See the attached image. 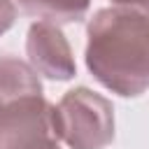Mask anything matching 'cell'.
Wrapping results in <instances>:
<instances>
[{"mask_svg": "<svg viewBox=\"0 0 149 149\" xmlns=\"http://www.w3.org/2000/svg\"><path fill=\"white\" fill-rule=\"evenodd\" d=\"M116 5H149V0H112Z\"/></svg>", "mask_w": 149, "mask_h": 149, "instance_id": "ba28073f", "label": "cell"}, {"mask_svg": "<svg viewBox=\"0 0 149 149\" xmlns=\"http://www.w3.org/2000/svg\"><path fill=\"white\" fill-rule=\"evenodd\" d=\"M51 133L70 149H105L114 140V107L112 102L86 88L68 91L49 112Z\"/></svg>", "mask_w": 149, "mask_h": 149, "instance_id": "3957f363", "label": "cell"}, {"mask_svg": "<svg viewBox=\"0 0 149 149\" xmlns=\"http://www.w3.org/2000/svg\"><path fill=\"white\" fill-rule=\"evenodd\" d=\"M26 54L30 68L54 81H70L77 74L72 49L63 30L51 21H35L26 35Z\"/></svg>", "mask_w": 149, "mask_h": 149, "instance_id": "277c9868", "label": "cell"}, {"mask_svg": "<svg viewBox=\"0 0 149 149\" xmlns=\"http://www.w3.org/2000/svg\"><path fill=\"white\" fill-rule=\"evenodd\" d=\"M5 149H61L54 133H30L21 137H12L5 142Z\"/></svg>", "mask_w": 149, "mask_h": 149, "instance_id": "8992f818", "label": "cell"}, {"mask_svg": "<svg viewBox=\"0 0 149 149\" xmlns=\"http://www.w3.org/2000/svg\"><path fill=\"white\" fill-rule=\"evenodd\" d=\"M0 149H5V140H2V135H0Z\"/></svg>", "mask_w": 149, "mask_h": 149, "instance_id": "9c48e42d", "label": "cell"}, {"mask_svg": "<svg viewBox=\"0 0 149 149\" xmlns=\"http://www.w3.org/2000/svg\"><path fill=\"white\" fill-rule=\"evenodd\" d=\"M86 37V68L105 88L121 98H137L149 88V5L98 9Z\"/></svg>", "mask_w": 149, "mask_h": 149, "instance_id": "6da1fadb", "label": "cell"}, {"mask_svg": "<svg viewBox=\"0 0 149 149\" xmlns=\"http://www.w3.org/2000/svg\"><path fill=\"white\" fill-rule=\"evenodd\" d=\"M51 105L44 100L42 81L30 63L16 56H0V135L2 140L51 133Z\"/></svg>", "mask_w": 149, "mask_h": 149, "instance_id": "7a4b0ae2", "label": "cell"}, {"mask_svg": "<svg viewBox=\"0 0 149 149\" xmlns=\"http://www.w3.org/2000/svg\"><path fill=\"white\" fill-rule=\"evenodd\" d=\"M16 21V5L14 0H0V37L14 26Z\"/></svg>", "mask_w": 149, "mask_h": 149, "instance_id": "52a82bcc", "label": "cell"}, {"mask_svg": "<svg viewBox=\"0 0 149 149\" xmlns=\"http://www.w3.org/2000/svg\"><path fill=\"white\" fill-rule=\"evenodd\" d=\"M28 16L51 23H77L86 16L91 0H14Z\"/></svg>", "mask_w": 149, "mask_h": 149, "instance_id": "5b68a950", "label": "cell"}]
</instances>
